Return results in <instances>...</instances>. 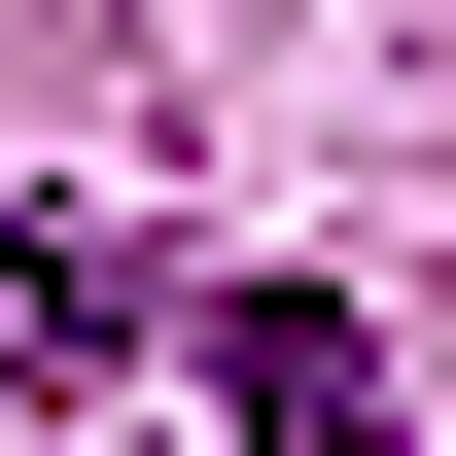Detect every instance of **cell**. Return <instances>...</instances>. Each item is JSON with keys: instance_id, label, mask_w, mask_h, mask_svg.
<instances>
[{"instance_id": "cell-2", "label": "cell", "mask_w": 456, "mask_h": 456, "mask_svg": "<svg viewBox=\"0 0 456 456\" xmlns=\"http://www.w3.org/2000/svg\"><path fill=\"white\" fill-rule=\"evenodd\" d=\"M106 351H141V246L106 211H0V387H106Z\"/></svg>"}, {"instance_id": "cell-1", "label": "cell", "mask_w": 456, "mask_h": 456, "mask_svg": "<svg viewBox=\"0 0 456 456\" xmlns=\"http://www.w3.org/2000/svg\"><path fill=\"white\" fill-rule=\"evenodd\" d=\"M211 421H246V456H421V421H387V351H351L316 281H246V316H211Z\"/></svg>"}]
</instances>
